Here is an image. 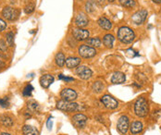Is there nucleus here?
<instances>
[{
    "label": "nucleus",
    "mask_w": 161,
    "mask_h": 135,
    "mask_svg": "<svg viewBox=\"0 0 161 135\" xmlns=\"http://www.w3.org/2000/svg\"><path fill=\"white\" fill-rule=\"evenodd\" d=\"M60 96L62 98V100H65L68 101V102H73L74 100L77 99L78 94L77 93L71 88H65L63 89L60 93Z\"/></svg>",
    "instance_id": "obj_6"
},
{
    "label": "nucleus",
    "mask_w": 161,
    "mask_h": 135,
    "mask_svg": "<svg viewBox=\"0 0 161 135\" xmlns=\"http://www.w3.org/2000/svg\"><path fill=\"white\" fill-rule=\"evenodd\" d=\"M143 123L140 121H134L130 126V131L132 134H138L143 130Z\"/></svg>",
    "instance_id": "obj_18"
},
{
    "label": "nucleus",
    "mask_w": 161,
    "mask_h": 135,
    "mask_svg": "<svg viewBox=\"0 0 161 135\" xmlns=\"http://www.w3.org/2000/svg\"><path fill=\"white\" fill-rule=\"evenodd\" d=\"M81 58L77 57H70L66 59L65 65L68 69H73V68H77L81 64Z\"/></svg>",
    "instance_id": "obj_15"
},
{
    "label": "nucleus",
    "mask_w": 161,
    "mask_h": 135,
    "mask_svg": "<svg viewBox=\"0 0 161 135\" xmlns=\"http://www.w3.org/2000/svg\"><path fill=\"white\" fill-rule=\"evenodd\" d=\"M135 38L134 31L129 27H120L118 31V39L123 44H130Z\"/></svg>",
    "instance_id": "obj_1"
},
{
    "label": "nucleus",
    "mask_w": 161,
    "mask_h": 135,
    "mask_svg": "<svg viewBox=\"0 0 161 135\" xmlns=\"http://www.w3.org/2000/svg\"><path fill=\"white\" fill-rule=\"evenodd\" d=\"M92 89L94 93H100L102 91L105 89V85L103 84L102 82H94L92 85Z\"/></svg>",
    "instance_id": "obj_25"
},
{
    "label": "nucleus",
    "mask_w": 161,
    "mask_h": 135,
    "mask_svg": "<svg viewBox=\"0 0 161 135\" xmlns=\"http://www.w3.org/2000/svg\"><path fill=\"white\" fill-rule=\"evenodd\" d=\"M134 113L139 118H145L149 113L148 103L145 97H140L134 104Z\"/></svg>",
    "instance_id": "obj_2"
},
{
    "label": "nucleus",
    "mask_w": 161,
    "mask_h": 135,
    "mask_svg": "<svg viewBox=\"0 0 161 135\" xmlns=\"http://www.w3.org/2000/svg\"><path fill=\"white\" fill-rule=\"evenodd\" d=\"M72 35L73 37L78 40V41H85L89 38V35H90V32L88 30H84V29H82V28H78V29H75L73 30L72 31Z\"/></svg>",
    "instance_id": "obj_10"
},
{
    "label": "nucleus",
    "mask_w": 161,
    "mask_h": 135,
    "mask_svg": "<svg viewBox=\"0 0 161 135\" xmlns=\"http://www.w3.org/2000/svg\"><path fill=\"white\" fill-rule=\"evenodd\" d=\"M119 3L122 7L125 8H134L136 5L134 0H119Z\"/></svg>",
    "instance_id": "obj_26"
},
{
    "label": "nucleus",
    "mask_w": 161,
    "mask_h": 135,
    "mask_svg": "<svg viewBox=\"0 0 161 135\" xmlns=\"http://www.w3.org/2000/svg\"><path fill=\"white\" fill-rule=\"evenodd\" d=\"M35 5L33 4V3H30V4H28L25 8H24V12L26 13V14H31L34 11H35Z\"/></svg>",
    "instance_id": "obj_30"
},
{
    "label": "nucleus",
    "mask_w": 161,
    "mask_h": 135,
    "mask_svg": "<svg viewBox=\"0 0 161 135\" xmlns=\"http://www.w3.org/2000/svg\"><path fill=\"white\" fill-rule=\"evenodd\" d=\"M87 117L83 114H76L72 117V121L74 125L79 129H83L86 126Z\"/></svg>",
    "instance_id": "obj_12"
},
{
    "label": "nucleus",
    "mask_w": 161,
    "mask_h": 135,
    "mask_svg": "<svg viewBox=\"0 0 161 135\" xmlns=\"http://www.w3.org/2000/svg\"><path fill=\"white\" fill-rule=\"evenodd\" d=\"M109 2H114V0H108Z\"/></svg>",
    "instance_id": "obj_39"
},
{
    "label": "nucleus",
    "mask_w": 161,
    "mask_h": 135,
    "mask_svg": "<svg viewBox=\"0 0 161 135\" xmlns=\"http://www.w3.org/2000/svg\"><path fill=\"white\" fill-rule=\"evenodd\" d=\"M125 81H126L125 74L122 72H119V71L115 72L111 77V82L114 84H121V83L125 82Z\"/></svg>",
    "instance_id": "obj_16"
},
{
    "label": "nucleus",
    "mask_w": 161,
    "mask_h": 135,
    "mask_svg": "<svg viewBox=\"0 0 161 135\" xmlns=\"http://www.w3.org/2000/svg\"><path fill=\"white\" fill-rule=\"evenodd\" d=\"M76 74L82 80H89L93 76V71L86 66H79L76 69Z\"/></svg>",
    "instance_id": "obj_9"
},
{
    "label": "nucleus",
    "mask_w": 161,
    "mask_h": 135,
    "mask_svg": "<svg viewBox=\"0 0 161 135\" xmlns=\"http://www.w3.org/2000/svg\"><path fill=\"white\" fill-rule=\"evenodd\" d=\"M160 129H161V127H160Z\"/></svg>",
    "instance_id": "obj_40"
},
{
    "label": "nucleus",
    "mask_w": 161,
    "mask_h": 135,
    "mask_svg": "<svg viewBox=\"0 0 161 135\" xmlns=\"http://www.w3.org/2000/svg\"><path fill=\"white\" fill-rule=\"evenodd\" d=\"M34 91V87L31 86V84L27 85L24 89H23V92H22V94L25 96V97H30L31 95V93Z\"/></svg>",
    "instance_id": "obj_27"
},
{
    "label": "nucleus",
    "mask_w": 161,
    "mask_h": 135,
    "mask_svg": "<svg viewBox=\"0 0 161 135\" xmlns=\"http://www.w3.org/2000/svg\"><path fill=\"white\" fill-rule=\"evenodd\" d=\"M27 107L28 109L31 112V113H36L39 111V105L37 102H35V100H30L29 102L27 103Z\"/></svg>",
    "instance_id": "obj_23"
},
{
    "label": "nucleus",
    "mask_w": 161,
    "mask_h": 135,
    "mask_svg": "<svg viewBox=\"0 0 161 135\" xmlns=\"http://www.w3.org/2000/svg\"><path fill=\"white\" fill-rule=\"evenodd\" d=\"M0 50H1L2 52H7V51H8L7 43H6L3 39L0 40Z\"/></svg>",
    "instance_id": "obj_32"
},
{
    "label": "nucleus",
    "mask_w": 161,
    "mask_h": 135,
    "mask_svg": "<svg viewBox=\"0 0 161 135\" xmlns=\"http://www.w3.org/2000/svg\"><path fill=\"white\" fill-rule=\"evenodd\" d=\"M22 131L24 135H39L38 130L31 125H25L22 128Z\"/></svg>",
    "instance_id": "obj_19"
},
{
    "label": "nucleus",
    "mask_w": 161,
    "mask_h": 135,
    "mask_svg": "<svg viewBox=\"0 0 161 135\" xmlns=\"http://www.w3.org/2000/svg\"><path fill=\"white\" fill-rule=\"evenodd\" d=\"M6 38H7V44L9 46H13V45H14V33L11 31L8 32L6 35Z\"/></svg>",
    "instance_id": "obj_28"
},
{
    "label": "nucleus",
    "mask_w": 161,
    "mask_h": 135,
    "mask_svg": "<svg viewBox=\"0 0 161 135\" xmlns=\"http://www.w3.org/2000/svg\"><path fill=\"white\" fill-rule=\"evenodd\" d=\"M0 107L4 108H7L9 107V98L8 96L0 98Z\"/></svg>",
    "instance_id": "obj_29"
},
{
    "label": "nucleus",
    "mask_w": 161,
    "mask_h": 135,
    "mask_svg": "<svg viewBox=\"0 0 161 135\" xmlns=\"http://www.w3.org/2000/svg\"><path fill=\"white\" fill-rule=\"evenodd\" d=\"M86 43L89 46H92V47H100L101 45H102V42L101 40L98 38V37H93V38H90V39H87L86 40Z\"/></svg>",
    "instance_id": "obj_22"
},
{
    "label": "nucleus",
    "mask_w": 161,
    "mask_h": 135,
    "mask_svg": "<svg viewBox=\"0 0 161 135\" xmlns=\"http://www.w3.org/2000/svg\"><path fill=\"white\" fill-rule=\"evenodd\" d=\"M1 135H10V134H9V133H7V132H3Z\"/></svg>",
    "instance_id": "obj_38"
},
{
    "label": "nucleus",
    "mask_w": 161,
    "mask_h": 135,
    "mask_svg": "<svg viewBox=\"0 0 161 135\" xmlns=\"http://www.w3.org/2000/svg\"><path fill=\"white\" fill-rule=\"evenodd\" d=\"M129 128H130V122H129V118L127 116H121L117 123V129L121 134H126Z\"/></svg>",
    "instance_id": "obj_8"
},
{
    "label": "nucleus",
    "mask_w": 161,
    "mask_h": 135,
    "mask_svg": "<svg viewBox=\"0 0 161 135\" xmlns=\"http://www.w3.org/2000/svg\"><path fill=\"white\" fill-rule=\"evenodd\" d=\"M89 23V20L86 16V14L81 12L79 13L76 18H75V24L79 27V28H83L85 26H87Z\"/></svg>",
    "instance_id": "obj_13"
},
{
    "label": "nucleus",
    "mask_w": 161,
    "mask_h": 135,
    "mask_svg": "<svg viewBox=\"0 0 161 135\" xmlns=\"http://www.w3.org/2000/svg\"><path fill=\"white\" fill-rule=\"evenodd\" d=\"M101 102L108 109H115L119 107L118 101L114 97H112L111 95H108V94H105V95L102 96Z\"/></svg>",
    "instance_id": "obj_7"
},
{
    "label": "nucleus",
    "mask_w": 161,
    "mask_h": 135,
    "mask_svg": "<svg viewBox=\"0 0 161 135\" xmlns=\"http://www.w3.org/2000/svg\"><path fill=\"white\" fill-rule=\"evenodd\" d=\"M55 78L51 74H45L40 78V84L44 89L49 88V86L54 82Z\"/></svg>",
    "instance_id": "obj_14"
},
{
    "label": "nucleus",
    "mask_w": 161,
    "mask_h": 135,
    "mask_svg": "<svg viewBox=\"0 0 161 135\" xmlns=\"http://www.w3.org/2000/svg\"><path fill=\"white\" fill-rule=\"evenodd\" d=\"M155 3H161V0H152Z\"/></svg>",
    "instance_id": "obj_37"
},
{
    "label": "nucleus",
    "mask_w": 161,
    "mask_h": 135,
    "mask_svg": "<svg viewBox=\"0 0 161 135\" xmlns=\"http://www.w3.org/2000/svg\"><path fill=\"white\" fill-rule=\"evenodd\" d=\"M58 79L59 80H62L64 82H73L74 79L71 78V77H66L65 75H63V74H59L58 75Z\"/></svg>",
    "instance_id": "obj_31"
},
{
    "label": "nucleus",
    "mask_w": 161,
    "mask_h": 135,
    "mask_svg": "<svg viewBox=\"0 0 161 135\" xmlns=\"http://www.w3.org/2000/svg\"><path fill=\"white\" fill-rule=\"evenodd\" d=\"M78 53L83 58H91L96 55V50L88 45H82L78 48Z\"/></svg>",
    "instance_id": "obj_5"
},
{
    "label": "nucleus",
    "mask_w": 161,
    "mask_h": 135,
    "mask_svg": "<svg viewBox=\"0 0 161 135\" xmlns=\"http://www.w3.org/2000/svg\"><path fill=\"white\" fill-rule=\"evenodd\" d=\"M2 16L4 19L13 21L16 20L20 16V11L17 9L11 8V7H5L2 10Z\"/></svg>",
    "instance_id": "obj_4"
},
{
    "label": "nucleus",
    "mask_w": 161,
    "mask_h": 135,
    "mask_svg": "<svg viewBox=\"0 0 161 135\" xmlns=\"http://www.w3.org/2000/svg\"><path fill=\"white\" fill-rule=\"evenodd\" d=\"M46 126H47V129H48L49 130L52 129V120H51V118H49V119H48L47 123H46Z\"/></svg>",
    "instance_id": "obj_35"
},
{
    "label": "nucleus",
    "mask_w": 161,
    "mask_h": 135,
    "mask_svg": "<svg viewBox=\"0 0 161 135\" xmlns=\"http://www.w3.org/2000/svg\"><path fill=\"white\" fill-rule=\"evenodd\" d=\"M55 61H56V64L58 66V67H63L65 65V61H66V58H65V56H64L63 53L61 52H58L57 55H56V57H55Z\"/></svg>",
    "instance_id": "obj_24"
},
{
    "label": "nucleus",
    "mask_w": 161,
    "mask_h": 135,
    "mask_svg": "<svg viewBox=\"0 0 161 135\" xmlns=\"http://www.w3.org/2000/svg\"><path fill=\"white\" fill-rule=\"evenodd\" d=\"M57 108L65 112H75L81 109L80 106L73 102H68L65 100H60L57 103Z\"/></svg>",
    "instance_id": "obj_3"
},
{
    "label": "nucleus",
    "mask_w": 161,
    "mask_h": 135,
    "mask_svg": "<svg viewBox=\"0 0 161 135\" xmlns=\"http://www.w3.org/2000/svg\"><path fill=\"white\" fill-rule=\"evenodd\" d=\"M115 38L112 35H106L103 38V44L105 45L106 47L108 48H112L113 47V44H114Z\"/></svg>",
    "instance_id": "obj_21"
},
{
    "label": "nucleus",
    "mask_w": 161,
    "mask_h": 135,
    "mask_svg": "<svg viewBox=\"0 0 161 135\" xmlns=\"http://www.w3.org/2000/svg\"><path fill=\"white\" fill-rule=\"evenodd\" d=\"M0 122H1V124L4 127H6V128H10L14 124L13 119L10 117L7 116V115H3V116L0 117Z\"/></svg>",
    "instance_id": "obj_20"
},
{
    "label": "nucleus",
    "mask_w": 161,
    "mask_h": 135,
    "mask_svg": "<svg viewBox=\"0 0 161 135\" xmlns=\"http://www.w3.org/2000/svg\"><path fill=\"white\" fill-rule=\"evenodd\" d=\"M5 66H6L5 62H4L3 60H1V59H0V70H2L3 68H5Z\"/></svg>",
    "instance_id": "obj_36"
},
{
    "label": "nucleus",
    "mask_w": 161,
    "mask_h": 135,
    "mask_svg": "<svg viewBox=\"0 0 161 135\" xmlns=\"http://www.w3.org/2000/svg\"><path fill=\"white\" fill-rule=\"evenodd\" d=\"M146 17H147V10L141 9V10H139V11H137L136 13L134 14V16L132 18V20L135 24L140 25V24H143L145 22V20H146Z\"/></svg>",
    "instance_id": "obj_11"
},
{
    "label": "nucleus",
    "mask_w": 161,
    "mask_h": 135,
    "mask_svg": "<svg viewBox=\"0 0 161 135\" xmlns=\"http://www.w3.org/2000/svg\"><path fill=\"white\" fill-rule=\"evenodd\" d=\"M7 28V23L3 19H0V31H5Z\"/></svg>",
    "instance_id": "obj_33"
},
{
    "label": "nucleus",
    "mask_w": 161,
    "mask_h": 135,
    "mask_svg": "<svg viewBox=\"0 0 161 135\" xmlns=\"http://www.w3.org/2000/svg\"><path fill=\"white\" fill-rule=\"evenodd\" d=\"M97 23L103 30H106V31H109L112 28L111 21L109 20H108L107 18H105V17L99 18V20H97Z\"/></svg>",
    "instance_id": "obj_17"
},
{
    "label": "nucleus",
    "mask_w": 161,
    "mask_h": 135,
    "mask_svg": "<svg viewBox=\"0 0 161 135\" xmlns=\"http://www.w3.org/2000/svg\"><path fill=\"white\" fill-rule=\"evenodd\" d=\"M85 9L88 12H92L93 9V6H92V2L91 1H88L85 5Z\"/></svg>",
    "instance_id": "obj_34"
}]
</instances>
